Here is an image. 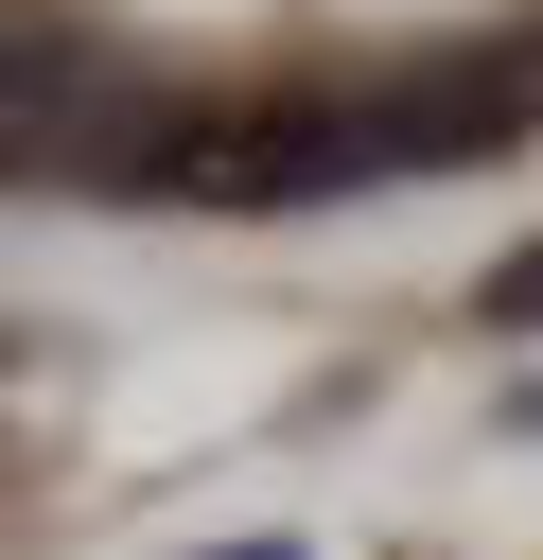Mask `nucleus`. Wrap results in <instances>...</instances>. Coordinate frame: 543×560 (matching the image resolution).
I'll list each match as a JSON object with an SVG mask.
<instances>
[{"instance_id": "obj_3", "label": "nucleus", "mask_w": 543, "mask_h": 560, "mask_svg": "<svg viewBox=\"0 0 543 560\" xmlns=\"http://www.w3.org/2000/svg\"><path fill=\"white\" fill-rule=\"evenodd\" d=\"M228 560H280V542H228Z\"/></svg>"}, {"instance_id": "obj_1", "label": "nucleus", "mask_w": 543, "mask_h": 560, "mask_svg": "<svg viewBox=\"0 0 543 560\" xmlns=\"http://www.w3.org/2000/svg\"><path fill=\"white\" fill-rule=\"evenodd\" d=\"M508 122H525V70H508V52H420V70L350 88V158H368V175H455V158H490Z\"/></svg>"}, {"instance_id": "obj_2", "label": "nucleus", "mask_w": 543, "mask_h": 560, "mask_svg": "<svg viewBox=\"0 0 543 560\" xmlns=\"http://www.w3.org/2000/svg\"><path fill=\"white\" fill-rule=\"evenodd\" d=\"M473 315H490V332H543V245H508V262L473 280Z\"/></svg>"}]
</instances>
